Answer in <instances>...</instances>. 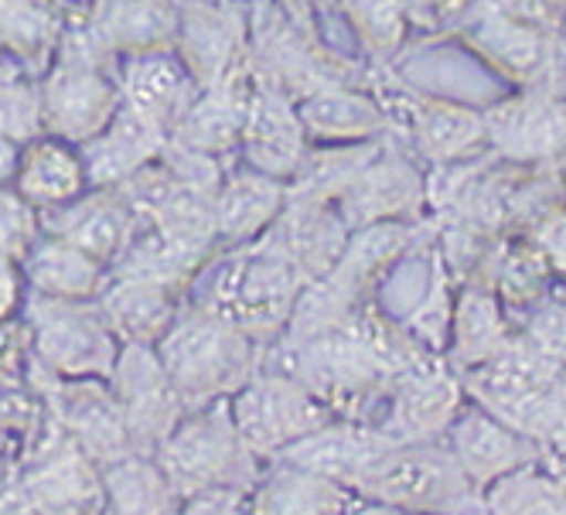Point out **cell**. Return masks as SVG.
I'll return each mask as SVG.
<instances>
[{"instance_id":"1","label":"cell","mask_w":566,"mask_h":515,"mask_svg":"<svg viewBox=\"0 0 566 515\" xmlns=\"http://www.w3.org/2000/svg\"><path fill=\"white\" fill-rule=\"evenodd\" d=\"M253 345L256 341L247 332L195 307V314L178 318L154 348L181 400L188 407H201L229 400L256 372L260 355Z\"/></svg>"},{"instance_id":"2","label":"cell","mask_w":566,"mask_h":515,"mask_svg":"<svg viewBox=\"0 0 566 515\" xmlns=\"http://www.w3.org/2000/svg\"><path fill=\"white\" fill-rule=\"evenodd\" d=\"M160 471L178 495L201 488H247L256 485V454L242 444L239 430L229 413V400H212L201 407H188L175 430L154 451Z\"/></svg>"},{"instance_id":"3","label":"cell","mask_w":566,"mask_h":515,"mask_svg":"<svg viewBox=\"0 0 566 515\" xmlns=\"http://www.w3.org/2000/svg\"><path fill=\"white\" fill-rule=\"evenodd\" d=\"M304 273L283 256L273 243L232 253L212 281L209 297L198 311L247 332L253 341L276 338L280 328L291 322L297 294L304 291Z\"/></svg>"},{"instance_id":"4","label":"cell","mask_w":566,"mask_h":515,"mask_svg":"<svg viewBox=\"0 0 566 515\" xmlns=\"http://www.w3.org/2000/svg\"><path fill=\"white\" fill-rule=\"evenodd\" d=\"M229 413L242 444L256 458H276L304 433L335 420V410L304 382L256 369L229 396Z\"/></svg>"},{"instance_id":"5","label":"cell","mask_w":566,"mask_h":515,"mask_svg":"<svg viewBox=\"0 0 566 515\" xmlns=\"http://www.w3.org/2000/svg\"><path fill=\"white\" fill-rule=\"evenodd\" d=\"M31 345L38 362L59 379H106L116 355L119 338L106 325L103 311L83 307V301H62L34 294L28 301Z\"/></svg>"},{"instance_id":"6","label":"cell","mask_w":566,"mask_h":515,"mask_svg":"<svg viewBox=\"0 0 566 515\" xmlns=\"http://www.w3.org/2000/svg\"><path fill=\"white\" fill-rule=\"evenodd\" d=\"M106 386L124 410L134 451L144 454H154L188 410L181 392L160 366L154 345H119Z\"/></svg>"},{"instance_id":"7","label":"cell","mask_w":566,"mask_h":515,"mask_svg":"<svg viewBox=\"0 0 566 515\" xmlns=\"http://www.w3.org/2000/svg\"><path fill=\"white\" fill-rule=\"evenodd\" d=\"M352 488L382 505H451L468 492V474L458 458L437 448H396L382 451L369 467L355 474Z\"/></svg>"},{"instance_id":"8","label":"cell","mask_w":566,"mask_h":515,"mask_svg":"<svg viewBox=\"0 0 566 515\" xmlns=\"http://www.w3.org/2000/svg\"><path fill=\"white\" fill-rule=\"evenodd\" d=\"M119 106V86L99 72L96 55L90 52H62L59 65L52 69L42 90V120L45 127L62 137L83 144Z\"/></svg>"},{"instance_id":"9","label":"cell","mask_w":566,"mask_h":515,"mask_svg":"<svg viewBox=\"0 0 566 515\" xmlns=\"http://www.w3.org/2000/svg\"><path fill=\"white\" fill-rule=\"evenodd\" d=\"M239 144L250 168L280 181H291L307 154V134L301 127L297 106L280 86H273L270 78L256 72H253L247 113H242Z\"/></svg>"},{"instance_id":"10","label":"cell","mask_w":566,"mask_h":515,"mask_svg":"<svg viewBox=\"0 0 566 515\" xmlns=\"http://www.w3.org/2000/svg\"><path fill=\"white\" fill-rule=\"evenodd\" d=\"M55 396V423L65 430V438L83 451L96 467L130 454L134 441L119 410L116 396L109 392L106 379H59L52 386Z\"/></svg>"},{"instance_id":"11","label":"cell","mask_w":566,"mask_h":515,"mask_svg":"<svg viewBox=\"0 0 566 515\" xmlns=\"http://www.w3.org/2000/svg\"><path fill=\"white\" fill-rule=\"evenodd\" d=\"M140 219L130 202L116 188H96L93 195H78L72 202L49 209L45 229L69 246L83 250L96 263H116V256L134 240Z\"/></svg>"},{"instance_id":"12","label":"cell","mask_w":566,"mask_h":515,"mask_svg":"<svg viewBox=\"0 0 566 515\" xmlns=\"http://www.w3.org/2000/svg\"><path fill=\"white\" fill-rule=\"evenodd\" d=\"M168 144V130L157 127L150 116L134 109L119 99L116 113L106 120L103 130H96L90 140H83V165L93 188H113L137 175L144 165L157 161V154Z\"/></svg>"},{"instance_id":"13","label":"cell","mask_w":566,"mask_h":515,"mask_svg":"<svg viewBox=\"0 0 566 515\" xmlns=\"http://www.w3.org/2000/svg\"><path fill=\"white\" fill-rule=\"evenodd\" d=\"M175 42L198 90H206L232 69L242 49V18L226 8V0H195L178 14Z\"/></svg>"},{"instance_id":"14","label":"cell","mask_w":566,"mask_h":515,"mask_svg":"<svg viewBox=\"0 0 566 515\" xmlns=\"http://www.w3.org/2000/svg\"><path fill=\"white\" fill-rule=\"evenodd\" d=\"M119 96L171 134L191 99L198 96V83L185 69V62L168 49L137 52L119 72Z\"/></svg>"},{"instance_id":"15","label":"cell","mask_w":566,"mask_h":515,"mask_svg":"<svg viewBox=\"0 0 566 515\" xmlns=\"http://www.w3.org/2000/svg\"><path fill=\"white\" fill-rule=\"evenodd\" d=\"M287 202V181L270 178L256 168H239L222 175L216 198H212V222L216 240L229 246L253 243L263 229L276 222Z\"/></svg>"},{"instance_id":"16","label":"cell","mask_w":566,"mask_h":515,"mask_svg":"<svg viewBox=\"0 0 566 515\" xmlns=\"http://www.w3.org/2000/svg\"><path fill=\"white\" fill-rule=\"evenodd\" d=\"M14 191L31 209H59L72 202L90 191L83 154L62 137H31L18 154Z\"/></svg>"},{"instance_id":"17","label":"cell","mask_w":566,"mask_h":515,"mask_svg":"<svg viewBox=\"0 0 566 515\" xmlns=\"http://www.w3.org/2000/svg\"><path fill=\"white\" fill-rule=\"evenodd\" d=\"M386 448L389 444L382 438H376L373 430L328 420L325 427H317V430L304 433V438H297L294 444L283 448L276 454V461L301 467L307 474H317V479L352 485L355 474L361 467H369Z\"/></svg>"},{"instance_id":"18","label":"cell","mask_w":566,"mask_h":515,"mask_svg":"<svg viewBox=\"0 0 566 515\" xmlns=\"http://www.w3.org/2000/svg\"><path fill=\"white\" fill-rule=\"evenodd\" d=\"M99 311L124 345H157L178 322L175 287L124 273H116L99 294Z\"/></svg>"},{"instance_id":"19","label":"cell","mask_w":566,"mask_h":515,"mask_svg":"<svg viewBox=\"0 0 566 515\" xmlns=\"http://www.w3.org/2000/svg\"><path fill=\"white\" fill-rule=\"evenodd\" d=\"M253 86V72H239L229 69L219 83L198 90L191 106L171 130L178 144L206 150V154H222L232 144H239V127H242V113H247Z\"/></svg>"},{"instance_id":"20","label":"cell","mask_w":566,"mask_h":515,"mask_svg":"<svg viewBox=\"0 0 566 515\" xmlns=\"http://www.w3.org/2000/svg\"><path fill=\"white\" fill-rule=\"evenodd\" d=\"M280 240L273 243L287 256L304 281H321L328 276L345 250V219L328 209V202H294L291 209L276 216Z\"/></svg>"},{"instance_id":"21","label":"cell","mask_w":566,"mask_h":515,"mask_svg":"<svg viewBox=\"0 0 566 515\" xmlns=\"http://www.w3.org/2000/svg\"><path fill=\"white\" fill-rule=\"evenodd\" d=\"M417 198H420V181L407 165L366 161L355 171V178L335 195V202L345 222L373 225V222L407 212L410 206H417Z\"/></svg>"},{"instance_id":"22","label":"cell","mask_w":566,"mask_h":515,"mask_svg":"<svg viewBox=\"0 0 566 515\" xmlns=\"http://www.w3.org/2000/svg\"><path fill=\"white\" fill-rule=\"evenodd\" d=\"M297 116L304 134L325 144H361L386 127V113L379 103L342 86L311 90L297 103Z\"/></svg>"},{"instance_id":"23","label":"cell","mask_w":566,"mask_h":515,"mask_svg":"<svg viewBox=\"0 0 566 515\" xmlns=\"http://www.w3.org/2000/svg\"><path fill=\"white\" fill-rule=\"evenodd\" d=\"M24 492V502L34 508H86V505H106L99 467L78 451L72 441H65L62 454H52L38 464L28 482L18 488Z\"/></svg>"},{"instance_id":"24","label":"cell","mask_w":566,"mask_h":515,"mask_svg":"<svg viewBox=\"0 0 566 515\" xmlns=\"http://www.w3.org/2000/svg\"><path fill=\"white\" fill-rule=\"evenodd\" d=\"M24 281L34 287V294L86 301L103 287V263L69 246L59 235H49L24 250Z\"/></svg>"},{"instance_id":"25","label":"cell","mask_w":566,"mask_h":515,"mask_svg":"<svg viewBox=\"0 0 566 515\" xmlns=\"http://www.w3.org/2000/svg\"><path fill=\"white\" fill-rule=\"evenodd\" d=\"M454 458L468 482L489 485L502 474H512L522 461V444L512 430H505L489 413H464L454 427Z\"/></svg>"},{"instance_id":"26","label":"cell","mask_w":566,"mask_h":515,"mask_svg":"<svg viewBox=\"0 0 566 515\" xmlns=\"http://www.w3.org/2000/svg\"><path fill=\"white\" fill-rule=\"evenodd\" d=\"M103 502L119 512H165L178 508V495L154 454L130 451L99 467Z\"/></svg>"},{"instance_id":"27","label":"cell","mask_w":566,"mask_h":515,"mask_svg":"<svg viewBox=\"0 0 566 515\" xmlns=\"http://www.w3.org/2000/svg\"><path fill=\"white\" fill-rule=\"evenodd\" d=\"M106 45L127 55L157 52L175 42L178 11L171 0H109V18L99 24Z\"/></svg>"},{"instance_id":"28","label":"cell","mask_w":566,"mask_h":515,"mask_svg":"<svg viewBox=\"0 0 566 515\" xmlns=\"http://www.w3.org/2000/svg\"><path fill=\"white\" fill-rule=\"evenodd\" d=\"M417 144L433 161H454L464 150H471L484 134V120L468 106L423 99L410 109Z\"/></svg>"},{"instance_id":"29","label":"cell","mask_w":566,"mask_h":515,"mask_svg":"<svg viewBox=\"0 0 566 515\" xmlns=\"http://www.w3.org/2000/svg\"><path fill=\"white\" fill-rule=\"evenodd\" d=\"M492 137L515 154H546L566 140V113L556 103H505L489 116Z\"/></svg>"},{"instance_id":"30","label":"cell","mask_w":566,"mask_h":515,"mask_svg":"<svg viewBox=\"0 0 566 515\" xmlns=\"http://www.w3.org/2000/svg\"><path fill=\"white\" fill-rule=\"evenodd\" d=\"M458 410V386L448 376H417L402 386L392 407V423L410 441L430 438Z\"/></svg>"},{"instance_id":"31","label":"cell","mask_w":566,"mask_h":515,"mask_svg":"<svg viewBox=\"0 0 566 515\" xmlns=\"http://www.w3.org/2000/svg\"><path fill=\"white\" fill-rule=\"evenodd\" d=\"M256 495L250 498V508L260 512H325V508H345V488L338 482L317 479L301 467L280 464L266 485H253Z\"/></svg>"},{"instance_id":"32","label":"cell","mask_w":566,"mask_h":515,"mask_svg":"<svg viewBox=\"0 0 566 515\" xmlns=\"http://www.w3.org/2000/svg\"><path fill=\"white\" fill-rule=\"evenodd\" d=\"M454 335H458V351L468 366H478L489 359L505 338L495 297L478 294V291L464 294V301L458 304V314H454Z\"/></svg>"},{"instance_id":"33","label":"cell","mask_w":566,"mask_h":515,"mask_svg":"<svg viewBox=\"0 0 566 515\" xmlns=\"http://www.w3.org/2000/svg\"><path fill=\"white\" fill-rule=\"evenodd\" d=\"M348 14L376 55H389L402 34V0H348Z\"/></svg>"},{"instance_id":"34","label":"cell","mask_w":566,"mask_h":515,"mask_svg":"<svg viewBox=\"0 0 566 515\" xmlns=\"http://www.w3.org/2000/svg\"><path fill=\"white\" fill-rule=\"evenodd\" d=\"M42 93L34 86L14 83V78H0V134L14 144H28L42 134Z\"/></svg>"},{"instance_id":"35","label":"cell","mask_w":566,"mask_h":515,"mask_svg":"<svg viewBox=\"0 0 566 515\" xmlns=\"http://www.w3.org/2000/svg\"><path fill=\"white\" fill-rule=\"evenodd\" d=\"M34 243V209L18 191L0 188V256H24Z\"/></svg>"},{"instance_id":"36","label":"cell","mask_w":566,"mask_h":515,"mask_svg":"<svg viewBox=\"0 0 566 515\" xmlns=\"http://www.w3.org/2000/svg\"><path fill=\"white\" fill-rule=\"evenodd\" d=\"M543 281H546V260L533 246V250H525V253H515L505 263V270H502V294L512 304H525V301H533L539 294Z\"/></svg>"},{"instance_id":"37","label":"cell","mask_w":566,"mask_h":515,"mask_svg":"<svg viewBox=\"0 0 566 515\" xmlns=\"http://www.w3.org/2000/svg\"><path fill=\"white\" fill-rule=\"evenodd\" d=\"M536 250L546 266L566 273V209L546 212V219L536 225Z\"/></svg>"},{"instance_id":"38","label":"cell","mask_w":566,"mask_h":515,"mask_svg":"<svg viewBox=\"0 0 566 515\" xmlns=\"http://www.w3.org/2000/svg\"><path fill=\"white\" fill-rule=\"evenodd\" d=\"M21 304V270L14 256H0V325H4Z\"/></svg>"},{"instance_id":"39","label":"cell","mask_w":566,"mask_h":515,"mask_svg":"<svg viewBox=\"0 0 566 515\" xmlns=\"http://www.w3.org/2000/svg\"><path fill=\"white\" fill-rule=\"evenodd\" d=\"M566 8V0H512V14L522 24H543Z\"/></svg>"}]
</instances>
